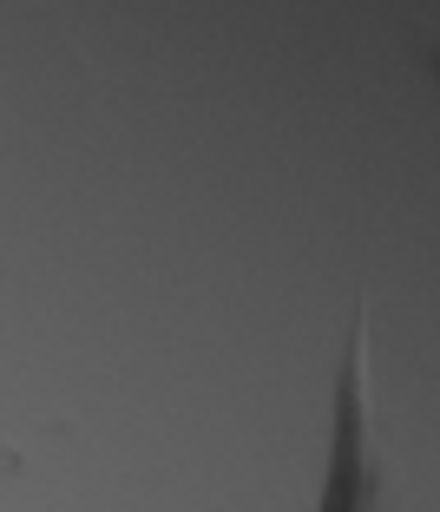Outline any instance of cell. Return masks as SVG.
I'll list each match as a JSON object with an SVG mask.
<instances>
[{
    "instance_id": "cell-1",
    "label": "cell",
    "mask_w": 440,
    "mask_h": 512,
    "mask_svg": "<svg viewBox=\"0 0 440 512\" xmlns=\"http://www.w3.org/2000/svg\"><path fill=\"white\" fill-rule=\"evenodd\" d=\"M375 427H368V329L355 322L349 368H342V407H335V460L322 512H375Z\"/></svg>"
}]
</instances>
